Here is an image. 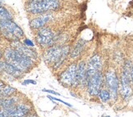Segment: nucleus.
Masks as SVG:
<instances>
[{
  "instance_id": "obj_16",
  "label": "nucleus",
  "mask_w": 133,
  "mask_h": 117,
  "mask_svg": "<svg viewBox=\"0 0 133 117\" xmlns=\"http://www.w3.org/2000/svg\"><path fill=\"white\" fill-rule=\"evenodd\" d=\"M15 103H16V99L13 98H6L3 99L1 102H0V106H1L3 109H7L12 107L15 106Z\"/></svg>"
},
{
  "instance_id": "obj_7",
  "label": "nucleus",
  "mask_w": 133,
  "mask_h": 117,
  "mask_svg": "<svg viewBox=\"0 0 133 117\" xmlns=\"http://www.w3.org/2000/svg\"><path fill=\"white\" fill-rule=\"evenodd\" d=\"M76 71H77V65L75 63L71 64L61 75L60 77L61 81L63 84L67 85H75V82H76Z\"/></svg>"
},
{
  "instance_id": "obj_4",
  "label": "nucleus",
  "mask_w": 133,
  "mask_h": 117,
  "mask_svg": "<svg viewBox=\"0 0 133 117\" xmlns=\"http://www.w3.org/2000/svg\"><path fill=\"white\" fill-rule=\"evenodd\" d=\"M58 0H42L38 2H30L27 6L28 11L33 14L43 13L45 11L56 10L59 8Z\"/></svg>"
},
{
  "instance_id": "obj_14",
  "label": "nucleus",
  "mask_w": 133,
  "mask_h": 117,
  "mask_svg": "<svg viewBox=\"0 0 133 117\" xmlns=\"http://www.w3.org/2000/svg\"><path fill=\"white\" fill-rule=\"evenodd\" d=\"M51 16L50 15H43L41 16H38L37 18L34 19L30 21V25L32 28H42L51 20Z\"/></svg>"
},
{
  "instance_id": "obj_19",
  "label": "nucleus",
  "mask_w": 133,
  "mask_h": 117,
  "mask_svg": "<svg viewBox=\"0 0 133 117\" xmlns=\"http://www.w3.org/2000/svg\"><path fill=\"white\" fill-rule=\"evenodd\" d=\"M98 94H99V97L102 102H107L110 99V93L108 92L107 90H100Z\"/></svg>"
},
{
  "instance_id": "obj_24",
  "label": "nucleus",
  "mask_w": 133,
  "mask_h": 117,
  "mask_svg": "<svg viewBox=\"0 0 133 117\" xmlns=\"http://www.w3.org/2000/svg\"><path fill=\"white\" fill-rule=\"evenodd\" d=\"M3 86H4V83L3 82V81H0V90H1Z\"/></svg>"
},
{
  "instance_id": "obj_21",
  "label": "nucleus",
  "mask_w": 133,
  "mask_h": 117,
  "mask_svg": "<svg viewBox=\"0 0 133 117\" xmlns=\"http://www.w3.org/2000/svg\"><path fill=\"white\" fill-rule=\"evenodd\" d=\"M43 91H45V92H48V93H53V94L59 95V93H56V92H55V91H53V90H44Z\"/></svg>"
},
{
  "instance_id": "obj_26",
  "label": "nucleus",
  "mask_w": 133,
  "mask_h": 117,
  "mask_svg": "<svg viewBox=\"0 0 133 117\" xmlns=\"http://www.w3.org/2000/svg\"><path fill=\"white\" fill-rule=\"evenodd\" d=\"M2 57V53H1V50H0V58Z\"/></svg>"
},
{
  "instance_id": "obj_15",
  "label": "nucleus",
  "mask_w": 133,
  "mask_h": 117,
  "mask_svg": "<svg viewBox=\"0 0 133 117\" xmlns=\"http://www.w3.org/2000/svg\"><path fill=\"white\" fill-rule=\"evenodd\" d=\"M84 46H85V41L83 39H80L78 42L75 44L74 48L70 51V55H70V58H74L78 57L81 54V52H82Z\"/></svg>"
},
{
  "instance_id": "obj_22",
  "label": "nucleus",
  "mask_w": 133,
  "mask_h": 117,
  "mask_svg": "<svg viewBox=\"0 0 133 117\" xmlns=\"http://www.w3.org/2000/svg\"><path fill=\"white\" fill-rule=\"evenodd\" d=\"M27 83H32V84H36L35 81H25V82H23V84H27Z\"/></svg>"
},
{
  "instance_id": "obj_10",
  "label": "nucleus",
  "mask_w": 133,
  "mask_h": 117,
  "mask_svg": "<svg viewBox=\"0 0 133 117\" xmlns=\"http://www.w3.org/2000/svg\"><path fill=\"white\" fill-rule=\"evenodd\" d=\"M101 68V61L99 55L92 56L87 65V75H88V81L91 77H92L96 72H100V69Z\"/></svg>"
},
{
  "instance_id": "obj_2",
  "label": "nucleus",
  "mask_w": 133,
  "mask_h": 117,
  "mask_svg": "<svg viewBox=\"0 0 133 117\" xmlns=\"http://www.w3.org/2000/svg\"><path fill=\"white\" fill-rule=\"evenodd\" d=\"M68 52V46H64V47L53 46L46 51L44 60L48 63H52L55 68H58L65 60Z\"/></svg>"
},
{
  "instance_id": "obj_12",
  "label": "nucleus",
  "mask_w": 133,
  "mask_h": 117,
  "mask_svg": "<svg viewBox=\"0 0 133 117\" xmlns=\"http://www.w3.org/2000/svg\"><path fill=\"white\" fill-rule=\"evenodd\" d=\"M11 46L14 49H16V50H18L19 52H21V54H23L24 55L29 57L31 60H36L37 58V55L34 50H32L30 48H29L26 46V45H23L22 43H21L18 41H13L11 42Z\"/></svg>"
},
{
  "instance_id": "obj_20",
  "label": "nucleus",
  "mask_w": 133,
  "mask_h": 117,
  "mask_svg": "<svg viewBox=\"0 0 133 117\" xmlns=\"http://www.w3.org/2000/svg\"><path fill=\"white\" fill-rule=\"evenodd\" d=\"M25 44L26 46H34V44L30 42V41H29V40H25Z\"/></svg>"
},
{
  "instance_id": "obj_17",
  "label": "nucleus",
  "mask_w": 133,
  "mask_h": 117,
  "mask_svg": "<svg viewBox=\"0 0 133 117\" xmlns=\"http://www.w3.org/2000/svg\"><path fill=\"white\" fill-rule=\"evenodd\" d=\"M16 90L12 87L10 86H3L1 90H0V93L3 96H10L13 93H15Z\"/></svg>"
},
{
  "instance_id": "obj_23",
  "label": "nucleus",
  "mask_w": 133,
  "mask_h": 117,
  "mask_svg": "<svg viewBox=\"0 0 133 117\" xmlns=\"http://www.w3.org/2000/svg\"><path fill=\"white\" fill-rule=\"evenodd\" d=\"M131 79L132 83H133V66L131 67Z\"/></svg>"
},
{
  "instance_id": "obj_9",
  "label": "nucleus",
  "mask_w": 133,
  "mask_h": 117,
  "mask_svg": "<svg viewBox=\"0 0 133 117\" xmlns=\"http://www.w3.org/2000/svg\"><path fill=\"white\" fill-rule=\"evenodd\" d=\"M37 41L43 46L51 45L54 42V33L48 28H42L38 32Z\"/></svg>"
},
{
  "instance_id": "obj_6",
  "label": "nucleus",
  "mask_w": 133,
  "mask_h": 117,
  "mask_svg": "<svg viewBox=\"0 0 133 117\" xmlns=\"http://www.w3.org/2000/svg\"><path fill=\"white\" fill-rule=\"evenodd\" d=\"M29 112H30V108L25 105H17V106H13L12 107L0 111V117L22 116L25 115Z\"/></svg>"
},
{
  "instance_id": "obj_11",
  "label": "nucleus",
  "mask_w": 133,
  "mask_h": 117,
  "mask_svg": "<svg viewBox=\"0 0 133 117\" xmlns=\"http://www.w3.org/2000/svg\"><path fill=\"white\" fill-rule=\"evenodd\" d=\"M88 78L87 75V65L84 62H80L77 65L76 71V82L75 85H88Z\"/></svg>"
},
{
  "instance_id": "obj_13",
  "label": "nucleus",
  "mask_w": 133,
  "mask_h": 117,
  "mask_svg": "<svg viewBox=\"0 0 133 117\" xmlns=\"http://www.w3.org/2000/svg\"><path fill=\"white\" fill-rule=\"evenodd\" d=\"M0 69L3 70L7 73L13 76L16 77H19L21 76V72L20 70L16 68L8 61H0Z\"/></svg>"
},
{
  "instance_id": "obj_3",
  "label": "nucleus",
  "mask_w": 133,
  "mask_h": 117,
  "mask_svg": "<svg viewBox=\"0 0 133 117\" xmlns=\"http://www.w3.org/2000/svg\"><path fill=\"white\" fill-rule=\"evenodd\" d=\"M0 32L6 38L13 41L24 35L22 29L11 20H0Z\"/></svg>"
},
{
  "instance_id": "obj_8",
  "label": "nucleus",
  "mask_w": 133,
  "mask_h": 117,
  "mask_svg": "<svg viewBox=\"0 0 133 117\" xmlns=\"http://www.w3.org/2000/svg\"><path fill=\"white\" fill-rule=\"evenodd\" d=\"M101 82H102V75L101 72H98L92 76V77H91L88 83L89 94L92 96L97 95L100 92Z\"/></svg>"
},
{
  "instance_id": "obj_5",
  "label": "nucleus",
  "mask_w": 133,
  "mask_h": 117,
  "mask_svg": "<svg viewBox=\"0 0 133 117\" xmlns=\"http://www.w3.org/2000/svg\"><path fill=\"white\" fill-rule=\"evenodd\" d=\"M105 81L106 84L109 89L110 93V97L113 99L117 98L118 94V79L117 75L114 71H108L105 75Z\"/></svg>"
},
{
  "instance_id": "obj_25",
  "label": "nucleus",
  "mask_w": 133,
  "mask_h": 117,
  "mask_svg": "<svg viewBox=\"0 0 133 117\" xmlns=\"http://www.w3.org/2000/svg\"><path fill=\"white\" fill-rule=\"evenodd\" d=\"M38 1H42V0H31V2H38Z\"/></svg>"
},
{
  "instance_id": "obj_18",
  "label": "nucleus",
  "mask_w": 133,
  "mask_h": 117,
  "mask_svg": "<svg viewBox=\"0 0 133 117\" xmlns=\"http://www.w3.org/2000/svg\"><path fill=\"white\" fill-rule=\"evenodd\" d=\"M11 16L8 11L0 6V20H11Z\"/></svg>"
},
{
  "instance_id": "obj_1",
  "label": "nucleus",
  "mask_w": 133,
  "mask_h": 117,
  "mask_svg": "<svg viewBox=\"0 0 133 117\" xmlns=\"http://www.w3.org/2000/svg\"><path fill=\"white\" fill-rule=\"evenodd\" d=\"M4 56L8 63L21 72H27L32 66V60L21 54L14 48H8L5 50Z\"/></svg>"
}]
</instances>
